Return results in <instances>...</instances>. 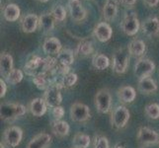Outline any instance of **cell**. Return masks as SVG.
<instances>
[{
	"label": "cell",
	"instance_id": "obj_5",
	"mask_svg": "<svg viewBox=\"0 0 159 148\" xmlns=\"http://www.w3.org/2000/svg\"><path fill=\"white\" fill-rule=\"evenodd\" d=\"M61 89H63L62 85L56 83L45 91L43 98V100H45V102L47 103L48 107L53 109L57 106H60V104L62 102Z\"/></svg>",
	"mask_w": 159,
	"mask_h": 148
},
{
	"label": "cell",
	"instance_id": "obj_42",
	"mask_svg": "<svg viewBox=\"0 0 159 148\" xmlns=\"http://www.w3.org/2000/svg\"><path fill=\"white\" fill-rule=\"evenodd\" d=\"M38 1H40V2H42V3H46V2L48 1V0H38Z\"/></svg>",
	"mask_w": 159,
	"mask_h": 148
},
{
	"label": "cell",
	"instance_id": "obj_24",
	"mask_svg": "<svg viewBox=\"0 0 159 148\" xmlns=\"http://www.w3.org/2000/svg\"><path fill=\"white\" fill-rule=\"evenodd\" d=\"M21 15L20 7L17 4L10 3L3 8V17L8 22H16Z\"/></svg>",
	"mask_w": 159,
	"mask_h": 148
},
{
	"label": "cell",
	"instance_id": "obj_35",
	"mask_svg": "<svg viewBox=\"0 0 159 148\" xmlns=\"http://www.w3.org/2000/svg\"><path fill=\"white\" fill-rule=\"evenodd\" d=\"M93 147L94 148H110L109 140L106 136L104 135H96L93 142Z\"/></svg>",
	"mask_w": 159,
	"mask_h": 148
},
{
	"label": "cell",
	"instance_id": "obj_39",
	"mask_svg": "<svg viewBox=\"0 0 159 148\" xmlns=\"http://www.w3.org/2000/svg\"><path fill=\"white\" fill-rule=\"evenodd\" d=\"M120 2L125 6H134L136 3V0H120Z\"/></svg>",
	"mask_w": 159,
	"mask_h": 148
},
{
	"label": "cell",
	"instance_id": "obj_4",
	"mask_svg": "<svg viewBox=\"0 0 159 148\" xmlns=\"http://www.w3.org/2000/svg\"><path fill=\"white\" fill-rule=\"evenodd\" d=\"M129 52L125 48H119L113 56V70L117 74H124L128 69L129 61Z\"/></svg>",
	"mask_w": 159,
	"mask_h": 148
},
{
	"label": "cell",
	"instance_id": "obj_30",
	"mask_svg": "<svg viewBox=\"0 0 159 148\" xmlns=\"http://www.w3.org/2000/svg\"><path fill=\"white\" fill-rule=\"evenodd\" d=\"M93 52H94V47L92 46V43L87 40H83L78 43L75 52L76 54H78L79 56L86 57V56H91Z\"/></svg>",
	"mask_w": 159,
	"mask_h": 148
},
{
	"label": "cell",
	"instance_id": "obj_32",
	"mask_svg": "<svg viewBox=\"0 0 159 148\" xmlns=\"http://www.w3.org/2000/svg\"><path fill=\"white\" fill-rule=\"evenodd\" d=\"M144 113L147 118L150 119H159V105L157 103H150L146 105L144 108Z\"/></svg>",
	"mask_w": 159,
	"mask_h": 148
},
{
	"label": "cell",
	"instance_id": "obj_19",
	"mask_svg": "<svg viewBox=\"0 0 159 148\" xmlns=\"http://www.w3.org/2000/svg\"><path fill=\"white\" fill-rule=\"evenodd\" d=\"M117 95L119 100L124 104H130L133 103L136 98L135 89L131 86H123L118 89Z\"/></svg>",
	"mask_w": 159,
	"mask_h": 148
},
{
	"label": "cell",
	"instance_id": "obj_11",
	"mask_svg": "<svg viewBox=\"0 0 159 148\" xmlns=\"http://www.w3.org/2000/svg\"><path fill=\"white\" fill-rule=\"evenodd\" d=\"M24 71L27 75L33 76V77L40 73L45 72V61H43V58L37 56H33L24 65Z\"/></svg>",
	"mask_w": 159,
	"mask_h": 148
},
{
	"label": "cell",
	"instance_id": "obj_1",
	"mask_svg": "<svg viewBox=\"0 0 159 148\" xmlns=\"http://www.w3.org/2000/svg\"><path fill=\"white\" fill-rule=\"evenodd\" d=\"M27 108L20 103H2L0 105V117L5 123H13L24 117Z\"/></svg>",
	"mask_w": 159,
	"mask_h": 148
},
{
	"label": "cell",
	"instance_id": "obj_38",
	"mask_svg": "<svg viewBox=\"0 0 159 148\" xmlns=\"http://www.w3.org/2000/svg\"><path fill=\"white\" fill-rule=\"evenodd\" d=\"M142 1L148 7H155L159 3V0H142Z\"/></svg>",
	"mask_w": 159,
	"mask_h": 148
},
{
	"label": "cell",
	"instance_id": "obj_44",
	"mask_svg": "<svg viewBox=\"0 0 159 148\" xmlns=\"http://www.w3.org/2000/svg\"><path fill=\"white\" fill-rule=\"evenodd\" d=\"M72 148H73V147H72Z\"/></svg>",
	"mask_w": 159,
	"mask_h": 148
},
{
	"label": "cell",
	"instance_id": "obj_26",
	"mask_svg": "<svg viewBox=\"0 0 159 148\" xmlns=\"http://www.w3.org/2000/svg\"><path fill=\"white\" fill-rule=\"evenodd\" d=\"M118 14L117 0H107L103 7V16L106 20H114Z\"/></svg>",
	"mask_w": 159,
	"mask_h": 148
},
{
	"label": "cell",
	"instance_id": "obj_27",
	"mask_svg": "<svg viewBox=\"0 0 159 148\" xmlns=\"http://www.w3.org/2000/svg\"><path fill=\"white\" fill-rule=\"evenodd\" d=\"M56 58L59 65L66 67H70V65L74 62V54L70 49H61V52L57 54Z\"/></svg>",
	"mask_w": 159,
	"mask_h": 148
},
{
	"label": "cell",
	"instance_id": "obj_7",
	"mask_svg": "<svg viewBox=\"0 0 159 148\" xmlns=\"http://www.w3.org/2000/svg\"><path fill=\"white\" fill-rule=\"evenodd\" d=\"M140 28L139 20L135 12H129L125 15V17L120 23V29L125 35L134 36L139 33Z\"/></svg>",
	"mask_w": 159,
	"mask_h": 148
},
{
	"label": "cell",
	"instance_id": "obj_43",
	"mask_svg": "<svg viewBox=\"0 0 159 148\" xmlns=\"http://www.w3.org/2000/svg\"><path fill=\"white\" fill-rule=\"evenodd\" d=\"M158 74H159V69H158Z\"/></svg>",
	"mask_w": 159,
	"mask_h": 148
},
{
	"label": "cell",
	"instance_id": "obj_34",
	"mask_svg": "<svg viewBox=\"0 0 159 148\" xmlns=\"http://www.w3.org/2000/svg\"><path fill=\"white\" fill-rule=\"evenodd\" d=\"M51 13L56 19V21L63 22L66 19V10L62 6V5H56L51 11Z\"/></svg>",
	"mask_w": 159,
	"mask_h": 148
},
{
	"label": "cell",
	"instance_id": "obj_37",
	"mask_svg": "<svg viewBox=\"0 0 159 148\" xmlns=\"http://www.w3.org/2000/svg\"><path fill=\"white\" fill-rule=\"evenodd\" d=\"M7 92V82L4 79H0V98H3Z\"/></svg>",
	"mask_w": 159,
	"mask_h": 148
},
{
	"label": "cell",
	"instance_id": "obj_36",
	"mask_svg": "<svg viewBox=\"0 0 159 148\" xmlns=\"http://www.w3.org/2000/svg\"><path fill=\"white\" fill-rule=\"evenodd\" d=\"M52 116L54 119H61L64 116V109L61 106H57L52 109Z\"/></svg>",
	"mask_w": 159,
	"mask_h": 148
},
{
	"label": "cell",
	"instance_id": "obj_12",
	"mask_svg": "<svg viewBox=\"0 0 159 148\" xmlns=\"http://www.w3.org/2000/svg\"><path fill=\"white\" fill-rule=\"evenodd\" d=\"M67 6L71 18L75 22H81L86 18V10L82 6L80 0H68Z\"/></svg>",
	"mask_w": 159,
	"mask_h": 148
},
{
	"label": "cell",
	"instance_id": "obj_18",
	"mask_svg": "<svg viewBox=\"0 0 159 148\" xmlns=\"http://www.w3.org/2000/svg\"><path fill=\"white\" fill-rule=\"evenodd\" d=\"M52 136L47 132H41L35 135L27 145V148H48L51 144Z\"/></svg>",
	"mask_w": 159,
	"mask_h": 148
},
{
	"label": "cell",
	"instance_id": "obj_16",
	"mask_svg": "<svg viewBox=\"0 0 159 148\" xmlns=\"http://www.w3.org/2000/svg\"><path fill=\"white\" fill-rule=\"evenodd\" d=\"M142 33L147 37H155L159 34V20L156 17H149L141 25Z\"/></svg>",
	"mask_w": 159,
	"mask_h": 148
},
{
	"label": "cell",
	"instance_id": "obj_20",
	"mask_svg": "<svg viewBox=\"0 0 159 148\" xmlns=\"http://www.w3.org/2000/svg\"><path fill=\"white\" fill-rule=\"evenodd\" d=\"M52 131L57 137H65L69 134L70 125L67 122L62 119H54L51 123Z\"/></svg>",
	"mask_w": 159,
	"mask_h": 148
},
{
	"label": "cell",
	"instance_id": "obj_33",
	"mask_svg": "<svg viewBox=\"0 0 159 148\" xmlns=\"http://www.w3.org/2000/svg\"><path fill=\"white\" fill-rule=\"evenodd\" d=\"M77 80H78L77 74L73 72H68L62 77L61 84L63 86V88H70V87H72L73 85L76 84Z\"/></svg>",
	"mask_w": 159,
	"mask_h": 148
},
{
	"label": "cell",
	"instance_id": "obj_23",
	"mask_svg": "<svg viewBox=\"0 0 159 148\" xmlns=\"http://www.w3.org/2000/svg\"><path fill=\"white\" fill-rule=\"evenodd\" d=\"M128 51L129 54L134 57H140L144 54L146 51V45L143 41L135 39L131 41L128 46Z\"/></svg>",
	"mask_w": 159,
	"mask_h": 148
},
{
	"label": "cell",
	"instance_id": "obj_41",
	"mask_svg": "<svg viewBox=\"0 0 159 148\" xmlns=\"http://www.w3.org/2000/svg\"><path fill=\"white\" fill-rule=\"evenodd\" d=\"M114 148H123V146H120V144H117V145H115Z\"/></svg>",
	"mask_w": 159,
	"mask_h": 148
},
{
	"label": "cell",
	"instance_id": "obj_25",
	"mask_svg": "<svg viewBox=\"0 0 159 148\" xmlns=\"http://www.w3.org/2000/svg\"><path fill=\"white\" fill-rule=\"evenodd\" d=\"M54 23H56V19L51 12L42 14L39 17V27L45 33L52 31L54 28Z\"/></svg>",
	"mask_w": 159,
	"mask_h": 148
},
{
	"label": "cell",
	"instance_id": "obj_22",
	"mask_svg": "<svg viewBox=\"0 0 159 148\" xmlns=\"http://www.w3.org/2000/svg\"><path fill=\"white\" fill-rule=\"evenodd\" d=\"M14 69L13 67V57L8 52H1L0 56V71L2 76L5 78Z\"/></svg>",
	"mask_w": 159,
	"mask_h": 148
},
{
	"label": "cell",
	"instance_id": "obj_6",
	"mask_svg": "<svg viewBox=\"0 0 159 148\" xmlns=\"http://www.w3.org/2000/svg\"><path fill=\"white\" fill-rule=\"evenodd\" d=\"M69 114L71 119L76 123H86L91 118L89 107L80 102H76L71 105Z\"/></svg>",
	"mask_w": 159,
	"mask_h": 148
},
{
	"label": "cell",
	"instance_id": "obj_3",
	"mask_svg": "<svg viewBox=\"0 0 159 148\" xmlns=\"http://www.w3.org/2000/svg\"><path fill=\"white\" fill-rule=\"evenodd\" d=\"M130 113L125 106H118L111 113V123L117 129H122L128 124Z\"/></svg>",
	"mask_w": 159,
	"mask_h": 148
},
{
	"label": "cell",
	"instance_id": "obj_10",
	"mask_svg": "<svg viewBox=\"0 0 159 148\" xmlns=\"http://www.w3.org/2000/svg\"><path fill=\"white\" fill-rule=\"evenodd\" d=\"M136 138L142 146H151L159 143L158 132L147 127H141L139 128Z\"/></svg>",
	"mask_w": 159,
	"mask_h": 148
},
{
	"label": "cell",
	"instance_id": "obj_28",
	"mask_svg": "<svg viewBox=\"0 0 159 148\" xmlns=\"http://www.w3.org/2000/svg\"><path fill=\"white\" fill-rule=\"evenodd\" d=\"M92 65L97 70H105L110 65V59L103 53H95L92 57Z\"/></svg>",
	"mask_w": 159,
	"mask_h": 148
},
{
	"label": "cell",
	"instance_id": "obj_9",
	"mask_svg": "<svg viewBox=\"0 0 159 148\" xmlns=\"http://www.w3.org/2000/svg\"><path fill=\"white\" fill-rule=\"evenodd\" d=\"M23 139V130L17 125H10L3 132V142L7 146L17 147Z\"/></svg>",
	"mask_w": 159,
	"mask_h": 148
},
{
	"label": "cell",
	"instance_id": "obj_21",
	"mask_svg": "<svg viewBox=\"0 0 159 148\" xmlns=\"http://www.w3.org/2000/svg\"><path fill=\"white\" fill-rule=\"evenodd\" d=\"M138 88L139 91L141 92L142 94L149 95V94H153V93H155L158 90V86L156 84V82L151 77H146L139 80Z\"/></svg>",
	"mask_w": 159,
	"mask_h": 148
},
{
	"label": "cell",
	"instance_id": "obj_2",
	"mask_svg": "<svg viewBox=\"0 0 159 148\" xmlns=\"http://www.w3.org/2000/svg\"><path fill=\"white\" fill-rule=\"evenodd\" d=\"M95 107L97 111L101 114H108L112 109V95L107 88L98 90L94 98Z\"/></svg>",
	"mask_w": 159,
	"mask_h": 148
},
{
	"label": "cell",
	"instance_id": "obj_14",
	"mask_svg": "<svg viewBox=\"0 0 159 148\" xmlns=\"http://www.w3.org/2000/svg\"><path fill=\"white\" fill-rule=\"evenodd\" d=\"M21 29L26 34L34 33L39 27V17L36 14H28L21 19Z\"/></svg>",
	"mask_w": 159,
	"mask_h": 148
},
{
	"label": "cell",
	"instance_id": "obj_40",
	"mask_svg": "<svg viewBox=\"0 0 159 148\" xmlns=\"http://www.w3.org/2000/svg\"><path fill=\"white\" fill-rule=\"evenodd\" d=\"M6 144L4 143V142H1V143H0V148H6V146H5Z\"/></svg>",
	"mask_w": 159,
	"mask_h": 148
},
{
	"label": "cell",
	"instance_id": "obj_15",
	"mask_svg": "<svg viewBox=\"0 0 159 148\" xmlns=\"http://www.w3.org/2000/svg\"><path fill=\"white\" fill-rule=\"evenodd\" d=\"M48 105L47 103L43 100V98H35L30 102L28 109L30 113L33 114L34 117L40 118L43 116L47 113L48 110Z\"/></svg>",
	"mask_w": 159,
	"mask_h": 148
},
{
	"label": "cell",
	"instance_id": "obj_31",
	"mask_svg": "<svg viewBox=\"0 0 159 148\" xmlns=\"http://www.w3.org/2000/svg\"><path fill=\"white\" fill-rule=\"evenodd\" d=\"M24 78V73L21 69L18 68H14L11 72L5 77V81L7 82V84H11V85H16L20 83V82L23 80Z\"/></svg>",
	"mask_w": 159,
	"mask_h": 148
},
{
	"label": "cell",
	"instance_id": "obj_8",
	"mask_svg": "<svg viewBox=\"0 0 159 148\" xmlns=\"http://www.w3.org/2000/svg\"><path fill=\"white\" fill-rule=\"evenodd\" d=\"M155 63L148 58H139L134 64V75L139 80L150 77L155 71Z\"/></svg>",
	"mask_w": 159,
	"mask_h": 148
},
{
	"label": "cell",
	"instance_id": "obj_29",
	"mask_svg": "<svg viewBox=\"0 0 159 148\" xmlns=\"http://www.w3.org/2000/svg\"><path fill=\"white\" fill-rule=\"evenodd\" d=\"M91 143V138L88 134L78 132L73 136L72 146L73 148H88Z\"/></svg>",
	"mask_w": 159,
	"mask_h": 148
},
{
	"label": "cell",
	"instance_id": "obj_17",
	"mask_svg": "<svg viewBox=\"0 0 159 148\" xmlns=\"http://www.w3.org/2000/svg\"><path fill=\"white\" fill-rule=\"evenodd\" d=\"M62 49V46L60 41L57 39V38H48L43 43V51L45 53L48 54L50 56H54V54H57L61 52Z\"/></svg>",
	"mask_w": 159,
	"mask_h": 148
},
{
	"label": "cell",
	"instance_id": "obj_13",
	"mask_svg": "<svg viewBox=\"0 0 159 148\" xmlns=\"http://www.w3.org/2000/svg\"><path fill=\"white\" fill-rule=\"evenodd\" d=\"M94 35L99 42L106 43L109 40H111V38L113 36V30L108 23L101 22V23L97 24L94 28Z\"/></svg>",
	"mask_w": 159,
	"mask_h": 148
}]
</instances>
